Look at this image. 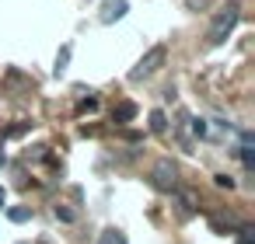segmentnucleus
<instances>
[{"label": "nucleus", "instance_id": "1", "mask_svg": "<svg viewBox=\"0 0 255 244\" xmlns=\"http://www.w3.org/2000/svg\"><path fill=\"white\" fill-rule=\"evenodd\" d=\"M238 21H241V7H238V4H227L224 11H217V14H213L210 32H206V42H210V46H224V42H227V35L238 28Z\"/></svg>", "mask_w": 255, "mask_h": 244}, {"label": "nucleus", "instance_id": "2", "mask_svg": "<svg viewBox=\"0 0 255 244\" xmlns=\"http://www.w3.org/2000/svg\"><path fill=\"white\" fill-rule=\"evenodd\" d=\"M164 60H168V49H164V46H150V49L140 56V63L129 70V81H133V84H140V81L154 77V74L164 67Z\"/></svg>", "mask_w": 255, "mask_h": 244}, {"label": "nucleus", "instance_id": "3", "mask_svg": "<svg viewBox=\"0 0 255 244\" xmlns=\"http://www.w3.org/2000/svg\"><path fill=\"white\" fill-rule=\"evenodd\" d=\"M150 185H154L157 192H175V188H178V167H175L171 161H157V164L150 167Z\"/></svg>", "mask_w": 255, "mask_h": 244}, {"label": "nucleus", "instance_id": "4", "mask_svg": "<svg viewBox=\"0 0 255 244\" xmlns=\"http://www.w3.org/2000/svg\"><path fill=\"white\" fill-rule=\"evenodd\" d=\"M126 11H129V4H126V0H109V4L102 7V25H112V21L126 18Z\"/></svg>", "mask_w": 255, "mask_h": 244}, {"label": "nucleus", "instance_id": "5", "mask_svg": "<svg viewBox=\"0 0 255 244\" xmlns=\"http://www.w3.org/2000/svg\"><path fill=\"white\" fill-rule=\"evenodd\" d=\"M136 112H140V108H136L133 101H119V105L112 108V122H133Z\"/></svg>", "mask_w": 255, "mask_h": 244}, {"label": "nucleus", "instance_id": "6", "mask_svg": "<svg viewBox=\"0 0 255 244\" xmlns=\"http://www.w3.org/2000/svg\"><path fill=\"white\" fill-rule=\"evenodd\" d=\"M178 192V202H182V213L189 216V213H196V206H199V199H196V192H189V188H175Z\"/></svg>", "mask_w": 255, "mask_h": 244}, {"label": "nucleus", "instance_id": "7", "mask_svg": "<svg viewBox=\"0 0 255 244\" xmlns=\"http://www.w3.org/2000/svg\"><path fill=\"white\" fill-rule=\"evenodd\" d=\"M98 244H126V234H123V230H116V227H109V230H102V234H98Z\"/></svg>", "mask_w": 255, "mask_h": 244}, {"label": "nucleus", "instance_id": "8", "mask_svg": "<svg viewBox=\"0 0 255 244\" xmlns=\"http://www.w3.org/2000/svg\"><path fill=\"white\" fill-rule=\"evenodd\" d=\"M7 220H11V223H28V220H32V209H28V206H11V209H7Z\"/></svg>", "mask_w": 255, "mask_h": 244}, {"label": "nucleus", "instance_id": "9", "mask_svg": "<svg viewBox=\"0 0 255 244\" xmlns=\"http://www.w3.org/2000/svg\"><path fill=\"white\" fill-rule=\"evenodd\" d=\"M168 129V115L164 112H150V133H164Z\"/></svg>", "mask_w": 255, "mask_h": 244}, {"label": "nucleus", "instance_id": "10", "mask_svg": "<svg viewBox=\"0 0 255 244\" xmlns=\"http://www.w3.org/2000/svg\"><path fill=\"white\" fill-rule=\"evenodd\" d=\"M53 213H56V220H63V223H74V220H77V213H74V209H67L63 202H60V206H56Z\"/></svg>", "mask_w": 255, "mask_h": 244}, {"label": "nucleus", "instance_id": "11", "mask_svg": "<svg viewBox=\"0 0 255 244\" xmlns=\"http://www.w3.org/2000/svg\"><path fill=\"white\" fill-rule=\"evenodd\" d=\"M67 63H70V46H63V49H60V56H56V74H63V70H67Z\"/></svg>", "mask_w": 255, "mask_h": 244}, {"label": "nucleus", "instance_id": "12", "mask_svg": "<svg viewBox=\"0 0 255 244\" xmlns=\"http://www.w3.org/2000/svg\"><path fill=\"white\" fill-rule=\"evenodd\" d=\"M241 161H245V167H248V171L255 167V150H252V143H245V147H241Z\"/></svg>", "mask_w": 255, "mask_h": 244}, {"label": "nucleus", "instance_id": "13", "mask_svg": "<svg viewBox=\"0 0 255 244\" xmlns=\"http://www.w3.org/2000/svg\"><path fill=\"white\" fill-rule=\"evenodd\" d=\"M213 0H185V11H206Z\"/></svg>", "mask_w": 255, "mask_h": 244}, {"label": "nucleus", "instance_id": "14", "mask_svg": "<svg viewBox=\"0 0 255 244\" xmlns=\"http://www.w3.org/2000/svg\"><path fill=\"white\" fill-rule=\"evenodd\" d=\"M213 185L217 188H234V178L231 174H213Z\"/></svg>", "mask_w": 255, "mask_h": 244}, {"label": "nucleus", "instance_id": "15", "mask_svg": "<svg viewBox=\"0 0 255 244\" xmlns=\"http://www.w3.org/2000/svg\"><path fill=\"white\" fill-rule=\"evenodd\" d=\"M238 234H241V237H238V244H255V237H252L255 230H252V227H238Z\"/></svg>", "mask_w": 255, "mask_h": 244}, {"label": "nucleus", "instance_id": "16", "mask_svg": "<svg viewBox=\"0 0 255 244\" xmlns=\"http://www.w3.org/2000/svg\"><path fill=\"white\" fill-rule=\"evenodd\" d=\"M98 108V98H84L81 105H77V112H95Z\"/></svg>", "mask_w": 255, "mask_h": 244}, {"label": "nucleus", "instance_id": "17", "mask_svg": "<svg viewBox=\"0 0 255 244\" xmlns=\"http://www.w3.org/2000/svg\"><path fill=\"white\" fill-rule=\"evenodd\" d=\"M192 133H196V136H206V122L196 119V122H192Z\"/></svg>", "mask_w": 255, "mask_h": 244}, {"label": "nucleus", "instance_id": "18", "mask_svg": "<svg viewBox=\"0 0 255 244\" xmlns=\"http://www.w3.org/2000/svg\"><path fill=\"white\" fill-rule=\"evenodd\" d=\"M25 129H28V122H21V126H11V129H7V136H21Z\"/></svg>", "mask_w": 255, "mask_h": 244}, {"label": "nucleus", "instance_id": "19", "mask_svg": "<svg viewBox=\"0 0 255 244\" xmlns=\"http://www.w3.org/2000/svg\"><path fill=\"white\" fill-rule=\"evenodd\" d=\"M7 206V199H4V188H0V209H4Z\"/></svg>", "mask_w": 255, "mask_h": 244}, {"label": "nucleus", "instance_id": "20", "mask_svg": "<svg viewBox=\"0 0 255 244\" xmlns=\"http://www.w3.org/2000/svg\"><path fill=\"white\" fill-rule=\"evenodd\" d=\"M39 244H46V241H39Z\"/></svg>", "mask_w": 255, "mask_h": 244}]
</instances>
